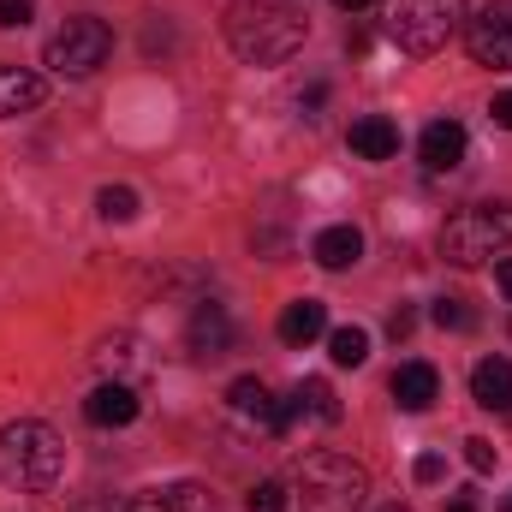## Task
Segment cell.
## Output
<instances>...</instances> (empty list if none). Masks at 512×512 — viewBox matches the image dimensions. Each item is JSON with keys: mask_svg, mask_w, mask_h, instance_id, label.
<instances>
[{"mask_svg": "<svg viewBox=\"0 0 512 512\" xmlns=\"http://www.w3.org/2000/svg\"><path fill=\"white\" fill-rule=\"evenodd\" d=\"M221 30H227V48H233L245 66H280V60H292V54L304 48V36H310L304 12H298L292 0H233L227 18H221Z\"/></svg>", "mask_w": 512, "mask_h": 512, "instance_id": "1", "label": "cell"}, {"mask_svg": "<svg viewBox=\"0 0 512 512\" xmlns=\"http://www.w3.org/2000/svg\"><path fill=\"white\" fill-rule=\"evenodd\" d=\"M60 465H66V447L48 423L24 417V423L0 429V483L6 489H54Z\"/></svg>", "mask_w": 512, "mask_h": 512, "instance_id": "2", "label": "cell"}, {"mask_svg": "<svg viewBox=\"0 0 512 512\" xmlns=\"http://www.w3.org/2000/svg\"><path fill=\"white\" fill-rule=\"evenodd\" d=\"M304 512H364L370 501V471L346 453H310L298 465V495Z\"/></svg>", "mask_w": 512, "mask_h": 512, "instance_id": "3", "label": "cell"}, {"mask_svg": "<svg viewBox=\"0 0 512 512\" xmlns=\"http://www.w3.org/2000/svg\"><path fill=\"white\" fill-rule=\"evenodd\" d=\"M507 251H512V203H471V209L447 215V227H441V256L453 268H477V262Z\"/></svg>", "mask_w": 512, "mask_h": 512, "instance_id": "4", "label": "cell"}, {"mask_svg": "<svg viewBox=\"0 0 512 512\" xmlns=\"http://www.w3.org/2000/svg\"><path fill=\"white\" fill-rule=\"evenodd\" d=\"M465 18H471L465 0H387V12H382L387 36L405 54H441L465 30Z\"/></svg>", "mask_w": 512, "mask_h": 512, "instance_id": "5", "label": "cell"}, {"mask_svg": "<svg viewBox=\"0 0 512 512\" xmlns=\"http://www.w3.org/2000/svg\"><path fill=\"white\" fill-rule=\"evenodd\" d=\"M108 54H114V30H108L102 18H66V30L48 36V48H42V60H48L54 72H66V78L96 72Z\"/></svg>", "mask_w": 512, "mask_h": 512, "instance_id": "6", "label": "cell"}, {"mask_svg": "<svg viewBox=\"0 0 512 512\" xmlns=\"http://www.w3.org/2000/svg\"><path fill=\"white\" fill-rule=\"evenodd\" d=\"M459 36H465V48H471V60H477V66L507 72V66H512V0H489L483 12H471Z\"/></svg>", "mask_w": 512, "mask_h": 512, "instance_id": "7", "label": "cell"}, {"mask_svg": "<svg viewBox=\"0 0 512 512\" xmlns=\"http://www.w3.org/2000/svg\"><path fill=\"white\" fill-rule=\"evenodd\" d=\"M227 411L245 423V429H262V435H286V399H274L268 387L245 376V382L227 387Z\"/></svg>", "mask_w": 512, "mask_h": 512, "instance_id": "8", "label": "cell"}, {"mask_svg": "<svg viewBox=\"0 0 512 512\" xmlns=\"http://www.w3.org/2000/svg\"><path fill=\"white\" fill-rule=\"evenodd\" d=\"M233 340H239V328H233L227 304H197V310H191L185 346H191L197 358H227V352H233Z\"/></svg>", "mask_w": 512, "mask_h": 512, "instance_id": "9", "label": "cell"}, {"mask_svg": "<svg viewBox=\"0 0 512 512\" xmlns=\"http://www.w3.org/2000/svg\"><path fill=\"white\" fill-rule=\"evenodd\" d=\"M84 417H90L96 429H126V423H137V387L102 382L90 399H84Z\"/></svg>", "mask_w": 512, "mask_h": 512, "instance_id": "10", "label": "cell"}, {"mask_svg": "<svg viewBox=\"0 0 512 512\" xmlns=\"http://www.w3.org/2000/svg\"><path fill=\"white\" fill-rule=\"evenodd\" d=\"M340 423V399H334V387L322 382V376H304V382L292 387V399H286V429L292 423Z\"/></svg>", "mask_w": 512, "mask_h": 512, "instance_id": "11", "label": "cell"}, {"mask_svg": "<svg viewBox=\"0 0 512 512\" xmlns=\"http://www.w3.org/2000/svg\"><path fill=\"white\" fill-rule=\"evenodd\" d=\"M417 155H423V167L453 173V167L465 161V126H459V120H435V126H423V137H417Z\"/></svg>", "mask_w": 512, "mask_h": 512, "instance_id": "12", "label": "cell"}, {"mask_svg": "<svg viewBox=\"0 0 512 512\" xmlns=\"http://www.w3.org/2000/svg\"><path fill=\"white\" fill-rule=\"evenodd\" d=\"M387 387H393V405L399 411H429L435 393H441V376H435V364H399Z\"/></svg>", "mask_w": 512, "mask_h": 512, "instance_id": "13", "label": "cell"}, {"mask_svg": "<svg viewBox=\"0 0 512 512\" xmlns=\"http://www.w3.org/2000/svg\"><path fill=\"white\" fill-rule=\"evenodd\" d=\"M346 143H352V155H364V161H393V155H399V126H393L387 114H364V120H352Z\"/></svg>", "mask_w": 512, "mask_h": 512, "instance_id": "14", "label": "cell"}, {"mask_svg": "<svg viewBox=\"0 0 512 512\" xmlns=\"http://www.w3.org/2000/svg\"><path fill=\"white\" fill-rule=\"evenodd\" d=\"M328 334V304L322 298H292L286 310H280V340L286 346H310V340H322Z\"/></svg>", "mask_w": 512, "mask_h": 512, "instance_id": "15", "label": "cell"}, {"mask_svg": "<svg viewBox=\"0 0 512 512\" xmlns=\"http://www.w3.org/2000/svg\"><path fill=\"white\" fill-rule=\"evenodd\" d=\"M471 399H477L483 411H507L512 417V364L507 358H483V364L471 370Z\"/></svg>", "mask_w": 512, "mask_h": 512, "instance_id": "16", "label": "cell"}, {"mask_svg": "<svg viewBox=\"0 0 512 512\" xmlns=\"http://www.w3.org/2000/svg\"><path fill=\"white\" fill-rule=\"evenodd\" d=\"M310 256H316L322 268H352V262L364 256V233H358L352 221H340V227H322V233L310 239Z\"/></svg>", "mask_w": 512, "mask_h": 512, "instance_id": "17", "label": "cell"}, {"mask_svg": "<svg viewBox=\"0 0 512 512\" xmlns=\"http://www.w3.org/2000/svg\"><path fill=\"white\" fill-rule=\"evenodd\" d=\"M42 96H48V84H42L36 72H24V66H0V120L30 114Z\"/></svg>", "mask_w": 512, "mask_h": 512, "instance_id": "18", "label": "cell"}, {"mask_svg": "<svg viewBox=\"0 0 512 512\" xmlns=\"http://www.w3.org/2000/svg\"><path fill=\"white\" fill-rule=\"evenodd\" d=\"M126 512H215V507H209V495H203L197 483H167V489L137 495Z\"/></svg>", "mask_w": 512, "mask_h": 512, "instance_id": "19", "label": "cell"}, {"mask_svg": "<svg viewBox=\"0 0 512 512\" xmlns=\"http://www.w3.org/2000/svg\"><path fill=\"white\" fill-rule=\"evenodd\" d=\"M328 358H334L340 370H358V364L370 358V334H364V328H334V334H328Z\"/></svg>", "mask_w": 512, "mask_h": 512, "instance_id": "20", "label": "cell"}, {"mask_svg": "<svg viewBox=\"0 0 512 512\" xmlns=\"http://www.w3.org/2000/svg\"><path fill=\"white\" fill-rule=\"evenodd\" d=\"M96 209H102V221H137V191L131 185H102Z\"/></svg>", "mask_w": 512, "mask_h": 512, "instance_id": "21", "label": "cell"}, {"mask_svg": "<svg viewBox=\"0 0 512 512\" xmlns=\"http://www.w3.org/2000/svg\"><path fill=\"white\" fill-rule=\"evenodd\" d=\"M435 322L453 328V334H471V328H477V310H471L465 298H441V304H435Z\"/></svg>", "mask_w": 512, "mask_h": 512, "instance_id": "22", "label": "cell"}, {"mask_svg": "<svg viewBox=\"0 0 512 512\" xmlns=\"http://www.w3.org/2000/svg\"><path fill=\"white\" fill-rule=\"evenodd\" d=\"M245 507L251 512H286L292 507V489H286V483H256L251 495H245Z\"/></svg>", "mask_w": 512, "mask_h": 512, "instance_id": "23", "label": "cell"}, {"mask_svg": "<svg viewBox=\"0 0 512 512\" xmlns=\"http://www.w3.org/2000/svg\"><path fill=\"white\" fill-rule=\"evenodd\" d=\"M465 465H471L477 477H489V471H495V441H483V435H471V441H465Z\"/></svg>", "mask_w": 512, "mask_h": 512, "instance_id": "24", "label": "cell"}, {"mask_svg": "<svg viewBox=\"0 0 512 512\" xmlns=\"http://www.w3.org/2000/svg\"><path fill=\"white\" fill-rule=\"evenodd\" d=\"M411 477H417V483H441V477H447V459H441V453H423V459L411 465Z\"/></svg>", "mask_w": 512, "mask_h": 512, "instance_id": "25", "label": "cell"}, {"mask_svg": "<svg viewBox=\"0 0 512 512\" xmlns=\"http://www.w3.org/2000/svg\"><path fill=\"white\" fill-rule=\"evenodd\" d=\"M30 12H36L30 0H0V24H6V30H18V24H30Z\"/></svg>", "mask_w": 512, "mask_h": 512, "instance_id": "26", "label": "cell"}, {"mask_svg": "<svg viewBox=\"0 0 512 512\" xmlns=\"http://www.w3.org/2000/svg\"><path fill=\"white\" fill-rule=\"evenodd\" d=\"M411 328H417V316H411V310H405V304H399V310H393V316H387V334H393V340H405V334H411Z\"/></svg>", "mask_w": 512, "mask_h": 512, "instance_id": "27", "label": "cell"}, {"mask_svg": "<svg viewBox=\"0 0 512 512\" xmlns=\"http://www.w3.org/2000/svg\"><path fill=\"white\" fill-rule=\"evenodd\" d=\"M489 114H495V126L501 131H512V90H501V96L489 102Z\"/></svg>", "mask_w": 512, "mask_h": 512, "instance_id": "28", "label": "cell"}, {"mask_svg": "<svg viewBox=\"0 0 512 512\" xmlns=\"http://www.w3.org/2000/svg\"><path fill=\"white\" fill-rule=\"evenodd\" d=\"M495 286L512 298V256H495Z\"/></svg>", "mask_w": 512, "mask_h": 512, "instance_id": "29", "label": "cell"}, {"mask_svg": "<svg viewBox=\"0 0 512 512\" xmlns=\"http://www.w3.org/2000/svg\"><path fill=\"white\" fill-rule=\"evenodd\" d=\"M447 512H477V501H471V495H453V501H447Z\"/></svg>", "mask_w": 512, "mask_h": 512, "instance_id": "30", "label": "cell"}, {"mask_svg": "<svg viewBox=\"0 0 512 512\" xmlns=\"http://www.w3.org/2000/svg\"><path fill=\"white\" fill-rule=\"evenodd\" d=\"M340 6H346V12H364V6H370V0H340Z\"/></svg>", "mask_w": 512, "mask_h": 512, "instance_id": "31", "label": "cell"}, {"mask_svg": "<svg viewBox=\"0 0 512 512\" xmlns=\"http://www.w3.org/2000/svg\"><path fill=\"white\" fill-rule=\"evenodd\" d=\"M501 512H512V495H507V501H501Z\"/></svg>", "mask_w": 512, "mask_h": 512, "instance_id": "32", "label": "cell"}, {"mask_svg": "<svg viewBox=\"0 0 512 512\" xmlns=\"http://www.w3.org/2000/svg\"><path fill=\"white\" fill-rule=\"evenodd\" d=\"M382 512H411V507H382Z\"/></svg>", "mask_w": 512, "mask_h": 512, "instance_id": "33", "label": "cell"}]
</instances>
